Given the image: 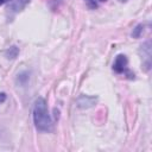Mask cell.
I'll list each match as a JSON object with an SVG mask.
<instances>
[{
	"label": "cell",
	"instance_id": "obj_1",
	"mask_svg": "<svg viewBox=\"0 0 152 152\" xmlns=\"http://www.w3.org/2000/svg\"><path fill=\"white\" fill-rule=\"evenodd\" d=\"M32 115H33V122L37 129L42 132H50L52 129V120L49 114L45 99L38 97L34 101Z\"/></svg>",
	"mask_w": 152,
	"mask_h": 152
},
{
	"label": "cell",
	"instance_id": "obj_2",
	"mask_svg": "<svg viewBox=\"0 0 152 152\" xmlns=\"http://www.w3.org/2000/svg\"><path fill=\"white\" fill-rule=\"evenodd\" d=\"M113 70L116 74H124L125 76H127L128 78H134V74L128 69V61L127 57L122 53L118 55L114 63H113Z\"/></svg>",
	"mask_w": 152,
	"mask_h": 152
},
{
	"label": "cell",
	"instance_id": "obj_3",
	"mask_svg": "<svg viewBox=\"0 0 152 152\" xmlns=\"http://www.w3.org/2000/svg\"><path fill=\"white\" fill-rule=\"evenodd\" d=\"M31 0H10L8 5H7V14L10 18H12L13 15H15L17 13H19L20 11H23L26 5L30 4Z\"/></svg>",
	"mask_w": 152,
	"mask_h": 152
},
{
	"label": "cell",
	"instance_id": "obj_4",
	"mask_svg": "<svg viewBox=\"0 0 152 152\" xmlns=\"http://www.w3.org/2000/svg\"><path fill=\"white\" fill-rule=\"evenodd\" d=\"M95 101H96L95 97H90V96H87V95H81L77 100V106L80 108H89L94 104Z\"/></svg>",
	"mask_w": 152,
	"mask_h": 152
},
{
	"label": "cell",
	"instance_id": "obj_5",
	"mask_svg": "<svg viewBox=\"0 0 152 152\" xmlns=\"http://www.w3.org/2000/svg\"><path fill=\"white\" fill-rule=\"evenodd\" d=\"M142 28H144V26H142V25H138V26L134 28V31H133L132 36H133V37H135V38L140 37V33L142 32Z\"/></svg>",
	"mask_w": 152,
	"mask_h": 152
},
{
	"label": "cell",
	"instance_id": "obj_6",
	"mask_svg": "<svg viewBox=\"0 0 152 152\" xmlns=\"http://www.w3.org/2000/svg\"><path fill=\"white\" fill-rule=\"evenodd\" d=\"M87 1L89 2V6H90V7H93V8L97 7V4H96V1H95V0H87Z\"/></svg>",
	"mask_w": 152,
	"mask_h": 152
},
{
	"label": "cell",
	"instance_id": "obj_7",
	"mask_svg": "<svg viewBox=\"0 0 152 152\" xmlns=\"http://www.w3.org/2000/svg\"><path fill=\"white\" fill-rule=\"evenodd\" d=\"M5 99H6V94H5V93H1V94H0V102H2Z\"/></svg>",
	"mask_w": 152,
	"mask_h": 152
},
{
	"label": "cell",
	"instance_id": "obj_8",
	"mask_svg": "<svg viewBox=\"0 0 152 152\" xmlns=\"http://www.w3.org/2000/svg\"><path fill=\"white\" fill-rule=\"evenodd\" d=\"M10 0H0V6L1 5H4V4H6V2H8Z\"/></svg>",
	"mask_w": 152,
	"mask_h": 152
},
{
	"label": "cell",
	"instance_id": "obj_9",
	"mask_svg": "<svg viewBox=\"0 0 152 152\" xmlns=\"http://www.w3.org/2000/svg\"><path fill=\"white\" fill-rule=\"evenodd\" d=\"M95 1H100V2H104V1H107V0H95Z\"/></svg>",
	"mask_w": 152,
	"mask_h": 152
}]
</instances>
